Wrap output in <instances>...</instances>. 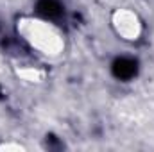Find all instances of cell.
<instances>
[{"label": "cell", "instance_id": "1", "mask_svg": "<svg viewBox=\"0 0 154 152\" xmlns=\"http://www.w3.org/2000/svg\"><path fill=\"white\" fill-rule=\"evenodd\" d=\"M14 29H16V34L20 36V39L31 50L38 52L43 57L56 59L66 48V39H65L63 31L56 23H52L45 18L23 14L16 20Z\"/></svg>", "mask_w": 154, "mask_h": 152}, {"label": "cell", "instance_id": "2", "mask_svg": "<svg viewBox=\"0 0 154 152\" xmlns=\"http://www.w3.org/2000/svg\"><path fill=\"white\" fill-rule=\"evenodd\" d=\"M111 29L122 41L134 43L143 34V23L136 11L129 7H118L111 13Z\"/></svg>", "mask_w": 154, "mask_h": 152}, {"label": "cell", "instance_id": "3", "mask_svg": "<svg viewBox=\"0 0 154 152\" xmlns=\"http://www.w3.org/2000/svg\"><path fill=\"white\" fill-rule=\"evenodd\" d=\"M16 75L20 77L22 81L29 82V84H39L45 81L47 72L39 66H32V65H23L20 68H16Z\"/></svg>", "mask_w": 154, "mask_h": 152}, {"label": "cell", "instance_id": "4", "mask_svg": "<svg viewBox=\"0 0 154 152\" xmlns=\"http://www.w3.org/2000/svg\"><path fill=\"white\" fill-rule=\"evenodd\" d=\"M0 150L4 152H25L27 147L20 141H2L0 143Z\"/></svg>", "mask_w": 154, "mask_h": 152}]
</instances>
